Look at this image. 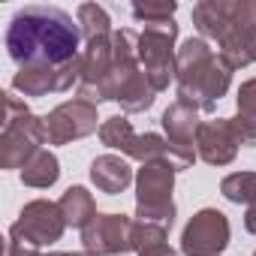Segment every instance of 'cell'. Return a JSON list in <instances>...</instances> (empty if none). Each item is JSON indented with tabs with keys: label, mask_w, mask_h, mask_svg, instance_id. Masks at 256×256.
<instances>
[{
	"label": "cell",
	"mask_w": 256,
	"mask_h": 256,
	"mask_svg": "<svg viewBox=\"0 0 256 256\" xmlns=\"http://www.w3.org/2000/svg\"><path fill=\"white\" fill-rule=\"evenodd\" d=\"M193 24L202 40L217 42L232 72L256 64V0H202L193 6Z\"/></svg>",
	"instance_id": "2"
},
{
	"label": "cell",
	"mask_w": 256,
	"mask_h": 256,
	"mask_svg": "<svg viewBox=\"0 0 256 256\" xmlns=\"http://www.w3.org/2000/svg\"><path fill=\"white\" fill-rule=\"evenodd\" d=\"M76 22H78V28H82L84 42L114 34V30H112V22H108V12H106L102 6H96V4H82L78 12H76Z\"/></svg>",
	"instance_id": "22"
},
{
	"label": "cell",
	"mask_w": 256,
	"mask_h": 256,
	"mask_svg": "<svg viewBox=\"0 0 256 256\" xmlns=\"http://www.w3.org/2000/svg\"><path fill=\"white\" fill-rule=\"evenodd\" d=\"M96 106L76 96L60 102L58 108H52L46 114V133L52 145H70L76 139H84L90 133H96Z\"/></svg>",
	"instance_id": "11"
},
{
	"label": "cell",
	"mask_w": 256,
	"mask_h": 256,
	"mask_svg": "<svg viewBox=\"0 0 256 256\" xmlns=\"http://www.w3.org/2000/svg\"><path fill=\"white\" fill-rule=\"evenodd\" d=\"M82 76V58L70 66H22L12 76V90L24 96H46V94H60L78 84Z\"/></svg>",
	"instance_id": "13"
},
{
	"label": "cell",
	"mask_w": 256,
	"mask_h": 256,
	"mask_svg": "<svg viewBox=\"0 0 256 256\" xmlns=\"http://www.w3.org/2000/svg\"><path fill=\"white\" fill-rule=\"evenodd\" d=\"M220 193L235 205L256 208V172H232L220 181Z\"/></svg>",
	"instance_id": "21"
},
{
	"label": "cell",
	"mask_w": 256,
	"mask_h": 256,
	"mask_svg": "<svg viewBox=\"0 0 256 256\" xmlns=\"http://www.w3.org/2000/svg\"><path fill=\"white\" fill-rule=\"evenodd\" d=\"M178 100L199 108L214 112L232 84V70L214 54V48L202 36H190L178 48Z\"/></svg>",
	"instance_id": "3"
},
{
	"label": "cell",
	"mask_w": 256,
	"mask_h": 256,
	"mask_svg": "<svg viewBox=\"0 0 256 256\" xmlns=\"http://www.w3.org/2000/svg\"><path fill=\"white\" fill-rule=\"evenodd\" d=\"M48 256H94V253H88V250H82V253H48Z\"/></svg>",
	"instance_id": "26"
},
{
	"label": "cell",
	"mask_w": 256,
	"mask_h": 256,
	"mask_svg": "<svg viewBox=\"0 0 256 256\" xmlns=\"http://www.w3.org/2000/svg\"><path fill=\"white\" fill-rule=\"evenodd\" d=\"M178 4L175 0H160V4H136L133 6V18L136 22H145V24H163V22H172Z\"/></svg>",
	"instance_id": "23"
},
{
	"label": "cell",
	"mask_w": 256,
	"mask_h": 256,
	"mask_svg": "<svg viewBox=\"0 0 256 256\" xmlns=\"http://www.w3.org/2000/svg\"><path fill=\"white\" fill-rule=\"evenodd\" d=\"M241 148L238 130L232 118H217V120H202L196 133V154L208 166H229Z\"/></svg>",
	"instance_id": "14"
},
{
	"label": "cell",
	"mask_w": 256,
	"mask_h": 256,
	"mask_svg": "<svg viewBox=\"0 0 256 256\" xmlns=\"http://www.w3.org/2000/svg\"><path fill=\"white\" fill-rule=\"evenodd\" d=\"M58 205H60V214L66 220V226H76V229H84L96 217V202L84 187H70L58 199Z\"/></svg>",
	"instance_id": "18"
},
{
	"label": "cell",
	"mask_w": 256,
	"mask_h": 256,
	"mask_svg": "<svg viewBox=\"0 0 256 256\" xmlns=\"http://www.w3.org/2000/svg\"><path fill=\"white\" fill-rule=\"evenodd\" d=\"M6 256H48V253H40V250H34V247H22V244L10 241V244H6Z\"/></svg>",
	"instance_id": "24"
},
{
	"label": "cell",
	"mask_w": 256,
	"mask_h": 256,
	"mask_svg": "<svg viewBox=\"0 0 256 256\" xmlns=\"http://www.w3.org/2000/svg\"><path fill=\"white\" fill-rule=\"evenodd\" d=\"M90 181L96 184V190H102L108 196H118L133 184V169L124 157L102 154V157H96L90 163Z\"/></svg>",
	"instance_id": "16"
},
{
	"label": "cell",
	"mask_w": 256,
	"mask_h": 256,
	"mask_svg": "<svg viewBox=\"0 0 256 256\" xmlns=\"http://www.w3.org/2000/svg\"><path fill=\"white\" fill-rule=\"evenodd\" d=\"M175 40H178V24L163 22V24H145V30L139 34V64L148 76V82L160 90L169 88V82L178 76V52H175Z\"/></svg>",
	"instance_id": "8"
},
{
	"label": "cell",
	"mask_w": 256,
	"mask_h": 256,
	"mask_svg": "<svg viewBox=\"0 0 256 256\" xmlns=\"http://www.w3.org/2000/svg\"><path fill=\"white\" fill-rule=\"evenodd\" d=\"M238 114L232 118L235 130H238V139L241 145H256V78H247L241 88H238Z\"/></svg>",
	"instance_id": "17"
},
{
	"label": "cell",
	"mask_w": 256,
	"mask_h": 256,
	"mask_svg": "<svg viewBox=\"0 0 256 256\" xmlns=\"http://www.w3.org/2000/svg\"><path fill=\"white\" fill-rule=\"evenodd\" d=\"M82 28L58 6H24L6 30V52L22 66H70L82 58Z\"/></svg>",
	"instance_id": "1"
},
{
	"label": "cell",
	"mask_w": 256,
	"mask_h": 256,
	"mask_svg": "<svg viewBox=\"0 0 256 256\" xmlns=\"http://www.w3.org/2000/svg\"><path fill=\"white\" fill-rule=\"evenodd\" d=\"M229 247V220L217 208H202L181 232L184 256H220Z\"/></svg>",
	"instance_id": "10"
},
{
	"label": "cell",
	"mask_w": 256,
	"mask_h": 256,
	"mask_svg": "<svg viewBox=\"0 0 256 256\" xmlns=\"http://www.w3.org/2000/svg\"><path fill=\"white\" fill-rule=\"evenodd\" d=\"M133 250L139 256H178L169 247V232L163 223H136L133 226Z\"/></svg>",
	"instance_id": "19"
},
{
	"label": "cell",
	"mask_w": 256,
	"mask_h": 256,
	"mask_svg": "<svg viewBox=\"0 0 256 256\" xmlns=\"http://www.w3.org/2000/svg\"><path fill=\"white\" fill-rule=\"evenodd\" d=\"M58 178H60V163H58V157L52 151H36L22 169V184L36 187V190L52 187Z\"/></svg>",
	"instance_id": "20"
},
{
	"label": "cell",
	"mask_w": 256,
	"mask_h": 256,
	"mask_svg": "<svg viewBox=\"0 0 256 256\" xmlns=\"http://www.w3.org/2000/svg\"><path fill=\"white\" fill-rule=\"evenodd\" d=\"M160 124H163V130H166V142H169L172 148H178V151H193V154H196V133H199V126H202L199 108H193V106L175 100V102L163 112Z\"/></svg>",
	"instance_id": "15"
},
{
	"label": "cell",
	"mask_w": 256,
	"mask_h": 256,
	"mask_svg": "<svg viewBox=\"0 0 256 256\" xmlns=\"http://www.w3.org/2000/svg\"><path fill=\"white\" fill-rule=\"evenodd\" d=\"M244 229H247L250 235H256V208H247V214H244Z\"/></svg>",
	"instance_id": "25"
},
{
	"label": "cell",
	"mask_w": 256,
	"mask_h": 256,
	"mask_svg": "<svg viewBox=\"0 0 256 256\" xmlns=\"http://www.w3.org/2000/svg\"><path fill=\"white\" fill-rule=\"evenodd\" d=\"M175 166L166 160L142 163L136 175V217L142 223H163L172 226L175 220Z\"/></svg>",
	"instance_id": "7"
},
{
	"label": "cell",
	"mask_w": 256,
	"mask_h": 256,
	"mask_svg": "<svg viewBox=\"0 0 256 256\" xmlns=\"http://www.w3.org/2000/svg\"><path fill=\"white\" fill-rule=\"evenodd\" d=\"M112 72L102 88V102L112 100L124 112H148L157 100V88L148 82L139 64V34L124 28L112 34Z\"/></svg>",
	"instance_id": "4"
},
{
	"label": "cell",
	"mask_w": 256,
	"mask_h": 256,
	"mask_svg": "<svg viewBox=\"0 0 256 256\" xmlns=\"http://www.w3.org/2000/svg\"><path fill=\"white\" fill-rule=\"evenodd\" d=\"M133 220L124 214H96L82 229V244L94 256H120L133 250Z\"/></svg>",
	"instance_id": "12"
},
{
	"label": "cell",
	"mask_w": 256,
	"mask_h": 256,
	"mask_svg": "<svg viewBox=\"0 0 256 256\" xmlns=\"http://www.w3.org/2000/svg\"><path fill=\"white\" fill-rule=\"evenodd\" d=\"M253 256H256V253H253Z\"/></svg>",
	"instance_id": "27"
},
{
	"label": "cell",
	"mask_w": 256,
	"mask_h": 256,
	"mask_svg": "<svg viewBox=\"0 0 256 256\" xmlns=\"http://www.w3.org/2000/svg\"><path fill=\"white\" fill-rule=\"evenodd\" d=\"M100 142H102L106 148H114V151H120V154H126V157L139 160V163L166 160V163L175 166V172L190 169V166L196 163V157H199V154H193V151H178V148H172V145H169L163 136H157V133H145V136L133 133L130 120L120 118V114L106 118V120L100 124Z\"/></svg>",
	"instance_id": "6"
},
{
	"label": "cell",
	"mask_w": 256,
	"mask_h": 256,
	"mask_svg": "<svg viewBox=\"0 0 256 256\" xmlns=\"http://www.w3.org/2000/svg\"><path fill=\"white\" fill-rule=\"evenodd\" d=\"M4 133H0V169H24V163L42 151L40 145L48 142L46 118H36L24 100L16 94H4Z\"/></svg>",
	"instance_id": "5"
},
{
	"label": "cell",
	"mask_w": 256,
	"mask_h": 256,
	"mask_svg": "<svg viewBox=\"0 0 256 256\" xmlns=\"http://www.w3.org/2000/svg\"><path fill=\"white\" fill-rule=\"evenodd\" d=\"M64 229H66V220L60 214V205L48 202V199H34L22 208L18 220L12 223L10 241L40 250V247H48V244L60 241Z\"/></svg>",
	"instance_id": "9"
}]
</instances>
